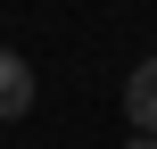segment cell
<instances>
[{"mask_svg": "<svg viewBox=\"0 0 157 149\" xmlns=\"http://www.w3.org/2000/svg\"><path fill=\"white\" fill-rule=\"evenodd\" d=\"M124 116H132V133L157 141V58H141V66L124 75Z\"/></svg>", "mask_w": 157, "mask_h": 149, "instance_id": "6da1fadb", "label": "cell"}, {"mask_svg": "<svg viewBox=\"0 0 157 149\" xmlns=\"http://www.w3.org/2000/svg\"><path fill=\"white\" fill-rule=\"evenodd\" d=\"M124 149H157V141H149V133H132V141H124Z\"/></svg>", "mask_w": 157, "mask_h": 149, "instance_id": "3957f363", "label": "cell"}, {"mask_svg": "<svg viewBox=\"0 0 157 149\" xmlns=\"http://www.w3.org/2000/svg\"><path fill=\"white\" fill-rule=\"evenodd\" d=\"M25 108H33V66H25L17 50H0V124L25 116Z\"/></svg>", "mask_w": 157, "mask_h": 149, "instance_id": "7a4b0ae2", "label": "cell"}]
</instances>
